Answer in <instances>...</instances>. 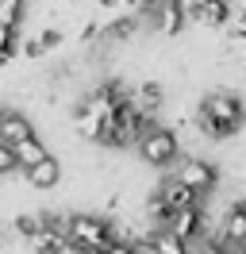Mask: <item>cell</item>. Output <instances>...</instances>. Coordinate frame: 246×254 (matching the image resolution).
I'll return each mask as SVG.
<instances>
[{
  "label": "cell",
  "mask_w": 246,
  "mask_h": 254,
  "mask_svg": "<svg viewBox=\"0 0 246 254\" xmlns=\"http://www.w3.org/2000/svg\"><path fill=\"white\" fill-rule=\"evenodd\" d=\"M19 47H23V43H19V31L4 35V39H0V65L15 62V50H19Z\"/></svg>",
  "instance_id": "obj_18"
},
{
  "label": "cell",
  "mask_w": 246,
  "mask_h": 254,
  "mask_svg": "<svg viewBox=\"0 0 246 254\" xmlns=\"http://www.w3.org/2000/svg\"><path fill=\"white\" fill-rule=\"evenodd\" d=\"M23 177H27V185L35 192H50V189H58V181H62V162L50 154V158H43L39 166H31Z\"/></svg>",
  "instance_id": "obj_11"
},
{
  "label": "cell",
  "mask_w": 246,
  "mask_h": 254,
  "mask_svg": "<svg viewBox=\"0 0 246 254\" xmlns=\"http://www.w3.org/2000/svg\"><path fill=\"white\" fill-rule=\"evenodd\" d=\"M243 69H246V58H243Z\"/></svg>",
  "instance_id": "obj_27"
},
{
  "label": "cell",
  "mask_w": 246,
  "mask_h": 254,
  "mask_svg": "<svg viewBox=\"0 0 246 254\" xmlns=\"http://www.w3.org/2000/svg\"><path fill=\"white\" fill-rule=\"evenodd\" d=\"M188 254H231V247L227 243H223V239L215 235H204V239H196V243H192V247H188Z\"/></svg>",
  "instance_id": "obj_17"
},
{
  "label": "cell",
  "mask_w": 246,
  "mask_h": 254,
  "mask_svg": "<svg viewBox=\"0 0 246 254\" xmlns=\"http://www.w3.org/2000/svg\"><path fill=\"white\" fill-rule=\"evenodd\" d=\"M231 16H235V0H192L188 4V23H200L208 31L227 27Z\"/></svg>",
  "instance_id": "obj_6"
},
{
  "label": "cell",
  "mask_w": 246,
  "mask_h": 254,
  "mask_svg": "<svg viewBox=\"0 0 246 254\" xmlns=\"http://www.w3.org/2000/svg\"><path fill=\"white\" fill-rule=\"evenodd\" d=\"M77 39H81V43H96V39H104V27H100L96 19H89V23L77 31Z\"/></svg>",
  "instance_id": "obj_21"
},
{
  "label": "cell",
  "mask_w": 246,
  "mask_h": 254,
  "mask_svg": "<svg viewBox=\"0 0 246 254\" xmlns=\"http://www.w3.org/2000/svg\"><path fill=\"white\" fill-rule=\"evenodd\" d=\"M246 124V104L239 93L231 89H212V93L200 100V112H196V131L208 135L212 143H223V139H235Z\"/></svg>",
  "instance_id": "obj_1"
},
{
  "label": "cell",
  "mask_w": 246,
  "mask_h": 254,
  "mask_svg": "<svg viewBox=\"0 0 246 254\" xmlns=\"http://www.w3.org/2000/svg\"><path fill=\"white\" fill-rule=\"evenodd\" d=\"M0 116H4V108H0Z\"/></svg>",
  "instance_id": "obj_30"
},
{
  "label": "cell",
  "mask_w": 246,
  "mask_h": 254,
  "mask_svg": "<svg viewBox=\"0 0 246 254\" xmlns=\"http://www.w3.org/2000/svg\"><path fill=\"white\" fill-rule=\"evenodd\" d=\"M62 39H65V31H58V27H43V31H39V43H43V50L62 47Z\"/></svg>",
  "instance_id": "obj_20"
},
{
  "label": "cell",
  "mask_w": 246,
  "mask_h": 254,
  "mask_svg": "<svg viewBox=\"0 0 246 254\" xmlns=\"http://www.w3.org/2000/svg\"><path fill=\"white\" fill-rule=\"evenodd\" d=\"M184 4H192V0H184Z\"/></svg>",
  "instance_id": "obj_28"
},
{
  "label": "cell",
  "mask_w": 246,
  "mask_h": 254,
  "mask_svg": "<svg viewBox=\"0 0 246 254\" xmlns=\"http://www.w3.org/2000/svg\"><path fill=\"white\" fill-rule=\"evenodd\" d=\"M43 231H46V220H43V212H19V216H12V223H8V235L23 239V243L39 239Z\"/></svg>",
  "instance_id": "obj_13"
},
{
  "label": "cell",
  "mask_w": 246,
  "mask_h": 254,
  "mask_svg": "<svg viewBox=\"0 0 246 254\" xmlns=\"http://www.w3.org/2000/svg\"><path fill=\"white\" fill-rule=\"evenodd\" d=\"M23 16H27V0H0V23H4V27L19 31Z\"/></svg>",
  "instance_id": "obj_16"
},
{
  "label": "cell",
  "mask_w": 246,
  "mask_h": 254,
  "mask_svg": "<svg viewBox=\"0 0 246 254\" xmlns=\"http://www.w3.org/2000/svg\"><path fill=\"white\" fill-rule=\"evenodd\" d=\"M154 192L166 200V208L169 212H181V208H200L204 204V196H200L196 189H188L184 181H177V177L169 174V177H162L158 185H154Z\"/></svg>",
  "instance_id": "obj_8"
},
{
  "label": "cell",
  "mask_w": 246,
  "mask_h": 254,
  "mask_svg": "<svg viewBox=\"0 0 246 254\" xmlns=\"http://www.w3.org/2000/svg\"><path fill=\"white\" fill-rule=\"evenodd\" d=\"M173 177L184 181L188 189H196L204 200L219 189V170H215L208 158H200V154H181V162L173 166Z\"/></svg>",
  "instance_id": "obj_4"
},
{
  "label": "cell",
  "mask_w": 246,
  "mask_h": 254,
  "mask_svg": "<svg viewBox=\"0 0 246 254\" xmlns=\"http://www.w3.org/2000/svg\"><path fill=\"white\" fill-rule=\"evenodd\" d=\"M146 8L154 12V31L181 35L184 27H188V4H184V0H150Z\"/></svg>",
  "instance_id": "obj_7"
},
{
  "label": "cell",
  "mask_w": 246,
  "mask_h": 254,
  "mask_svg": "<svg viewBox=\"0 0 246 254\" xmlns=\"http://www.w3.org/2000/svg\"><path fill=\"white\" fill-rule=\"evenodd\" d=\"M169 231L177 239H184L188 247L196 243V239L204 235H212V220H208V208L200 204V208H181V212H169V223H166Z\"/></svg>",
  "instance_id": "obj_5"
},
{
  "label": "cell",
  "mask_w": 246,
  "mask_h": 254,
  "mask_svg": "<svg viewBox=\"0 0 246 254\" xmlns=\"http://www.w3.org/2000/svg\"><path fill=\"white\" fill-rule=\"evenodd\" d=\"M243 204H246V185H243Z\"/></svg>",
  "instance_id": "obj_26"
},
{
  "label": "cell",
  "mask_w": 246,
  "mask_h": 254,
  "mask_svg": "<svg viewBox=\"0 0 246 254\" xmlns=\"http://www.w3.org/2000/svg\"><path fill=\"white\" fill-rule=\"evenodd\" d=\"M65 239H73L89 251H108L112 247V220L100 212H69L65 216Z\"/></svg>",
  "instance_id": "obj_3"
},
{
  "label": "cell",
  "mask_w": 246,
  "mask_h": 254,
  "mask_svg": "<svg viewBox=\"0 0 246 254\" xmlns=\"http://www.w3.org/2000/svg\"><path fill=\"white\" fill-rule=\"evenodd\" d=\"M138 158L146 162L150 170H169L181 162V135L173 127H158L154 124L142 139H138Z\"/></svg>",
  "instance_id": "obj_2"
},
{
  "label": "cell",
  "mask_w": 246,
  "mask_h": 254,
  "mask_svg": "<svg viewBox=\"0 0 246 254\" xmlns=\"http://www.w3.org/2000/svg\"><path fill=\"white\" fill-rule=\"evenodd\" d=\"M215 235L223 239L227 247H235V243H246V204H243V200H231V204L223 208Z\"/></svg>",
  "instance_id": "obj_9"
},
{
  "label": "cell",
  "mask_w": 246,
  "mask_h": 254,
  "mask_svg": "<svg viewBox=\"0 0 246 254\" xmlns=\"http://www.w3.org/2000/svg\"><path fill=\"white\" fill-rule=\"evenodd\" d=\"M19 170V162H15V146H8V143H0V177H8V174H15Z\"/></svg>",
  "instance_id": "obj_19"
},
{
  "label": "cell",
  "mask_w": 246,
  "mask_h": 254,
  "mask_svg": "<svg viewBox=\"0 0 246 254\" xmlns=\"http://www.w3.org/2000/svg\"><path fill=\"white\" fill-rule=\"evenodd\" d=\"M138 27V19L135 16H120V19H112V23H104V43H123V39H131Z\"/></svg>",
  "instance_id": "obj_15"
},
{
  "label": "cell",
  "mask_w": 246,
  "mask_h": 254,
  "mask_svg": "<svg viewBox=\"0 0 246 254\" xmlns=\"http://www.w3.org/2000/svg\"><path fill=\"white\" fill-rule=\"evenodd\" d=\"M58 254H89V247H81V243H73V239H65V247H62Z\"/></svg>",
  "instance_id": "obj_23"
},
{
  "label": "cell",
  "mask_w": 246,
  "mask_h": 254,
  "mask_svg": "<svg viewBox=\"0 0 246 254\" xmlns=\"http://www.w3.org/2000/svg\"><path fill=\"white\" fill-rule=\"evenodd\" d=\"M23 58H27V62H39V58H43L46 50H43V43H39V35H35V39H27V43H23Z\"/></svg>",
  "instance_id": "obj_22"
},
{
  "label": "cell",
  "mask_w": 246,
  "mask_h": 254,
  "mask_svg": "<svg viewBox=\"0 0 246 254\" xmlns=\"http://www.w3.org/2000/svg\"><path fill=\"white\" fill-rule=\"evenodd\" d=\"M123 0H96V8H104V12H112V8H120Z\"/></svg>",
  "instance_id": "obj_24"
},
{
  "label": "cell",
  "mask_w": 246,
  "mask_h": 254,
  "mask_svg": "<svg viewBox=\"0 0 246 254\" xmlns=\"http://www.w3.org/2000/svg\"><path fill=\"white\" fill-rule=\"evenodd\" d=\"M131 100L138 104V112H146V116L158 120V112H162V104H166V89H162L158 81H142L135 93H131Z\"/></svg>",
  "instance_id": "obj_12"
},
{
  "label": "cell",
  "mask_w": 246,
  "mask_h": 254,
  "mask_svg": "<svg viewBox=\"0 0 246 254\" xmlns=\"http://www.w3.org/2000/svg\"><path fill=\"white\" fill-rule=\"evenodd\" d=\"M231 254H246V243H235V247H231Z\"/></svg>",
  "instance_id": "obj_25"
},
{
  "label": "cell",
  "mask_w": 246,
  "mask_h": 254,
  "mask_svg": "<svg viewBox=\"0 0 246 254\" xmlns=\"http://www.w3.org/2000/svg\"><path fill=\"white\" fill-rule=\"evenodd\" d=\"M35 135V124H31L23 112H15V108H4V116H0V143H23V139H31Z\"/></svg>",
  "instance_id": "obj_10"
},
{
  "label": "cell",
  "mask_w": 246,
  "mask_h": 254,
  "mask_svg": "<svg viewBox=\"0 0 246 254\" xmlns=\"http://www.w3.org/2000/svg\"><path fill=\"white\" fill-rule=\"evenodd\" d=\"M43 158H50V150H46V143H39L35 135L23 139V143H15V162H19V170H23V174H27L31 166H39Z\"/></svg>",
  "instance_id": "obj_14"
},
{
  "label": "cell",
  "mask_w": 246,
  "mask_h": 254,
  "mask_svg": "<svg viewBox=\"0 0 246 254\" xmlns=\"http://www.w3.org/2000/svg\"><path fill=\"white\" fill-rule=\"evenodd\" d=\"M69 4H77V0H69Z\"/></svg>",
  "instance_id": "obj_29"
}]
</instances>
